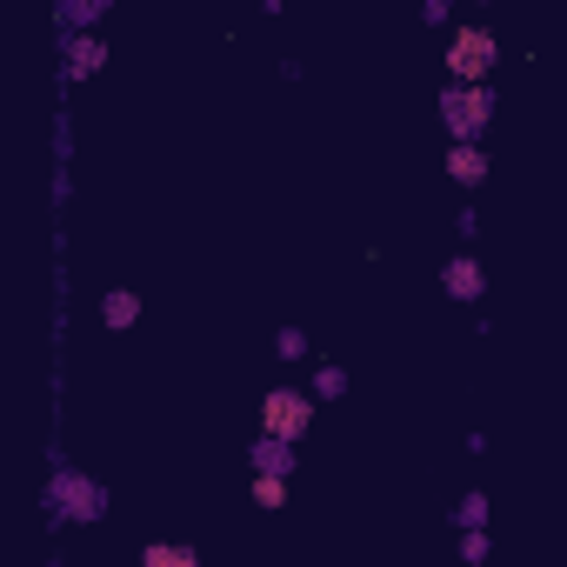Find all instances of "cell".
<instances>
[{
	"label": "cell",
	"mask_w": 567,
	"mask_h": 567,
	"mask_svg": "<svg viewBox=\"0 0 567 567\" xmlns=\"http://www.w3.org/2000/svg\"><path fill=\"white\" fill-rule=\"evenodd\" d=\"M288 467H295V447H280V441H254V474H280V481H288Z\"/></svg>",
	"instance_id": "obj_7"
},
{
	"label": "cell",
	"mask_w": 567,
	"mask_h": 567,
	"mask_svg": "<svg viewBox=\"0 0 567 567\" xmlns=\"http://www.w3.org/2000/svg\"><path fill=\"white\" fill-rule=\"evenodd\" d=\"M101 61H107V48H101V41H68V74H74V81H81V74H94Z\"/></svg>",
	"instance_id": "obj_10"
},
{
	"label": "cell",
	"mask_w": 567,
	"mask_h": 567,
	"mask_svg": "<svg viewBox=\"0 0 567 567\" xmlns=\"http://www.w3.org/2000/svg\"><path fill=\"white\" fill-rule=\"evenodd\" d=\"M487 68H494V34H487V28H461V34L447 41V74H454V87H481Z\"/></svg>",
	"instance_id": "obj_2"
},
{
	"label": "cell",
	"mask_w": 567,
	"mask_h": 567,
	"mask_svg": "<svg viewBox=\"0 0 567 567\" xmlns=\"http://www.w3.org/2000/svg\"><path fill=\"white\" fill-rule=\"evenodd\" d=\"M101 321H107V328H134V321H141V295H134V288H114V295L101 301Z\"/></svg>",
	"instance_id": "obj_6"
},
{
	"label": "cell",
	"mask_w": 567,
	"mask_h": 567,
	"mask_svg": "<svg viewBox=\"0 0 567 567\" xmlns=\"http://www.w3.org/2000/svg\"><path fill=\"white\" fill-rule=\"evenodd\" d=\"M447 174H454V181H461V187H474V181H481V174H487V154H481V147H467V141H461V147H454V154H447Z\"/></svg>",
	"instance_id": "obj_8"
},
{
	"label": "cell",
	"mask_w": 567,
	"mask_h": 567,
	"mask_svg": "<svg viewBox=\"0 0 567 567\" xmlns=\"http://www.w3.org/2000/svg\"><path fill=\"white\" fill-rule=\"evenodd\" d=\"M48 507H54V514H68V520H94V514L107 507V494H101V481H87V474L61 467V474L48 481Z\"/></svg>",
	"instance_id": "obj_4"
},
{
	"label": "cell",
	"mask_w": 567,
	"mask_h": 567,
	"mask_svg": "<svg viewBox=\"0 0 567 567\" xmlns=\"http://www.w3.org/2000/svg\"><path fill=\"white\" fill-rule=\"evenodd\" d=\"M141 567H200V554L181 547V540H154V547L141 554Z\"/></svg>",
	"instance_id": "obj_9"
},
{
	"label": "cell",
	"mask_w": 567,
	"mask_h": 567,
	"mask_svg": "<svg viewBox=\"0 0 567 567\" xmlns=\"http://www.w3.org/2000/svg\"><path fill=\"white\" fill-rule=\"evenodd\" d=\"M308 354V334L301 328H280V361H301Z\"/></svg>",
	"instance_id": "obj_14"
},
{
	"label": "cell",
	"mask_w": 567,
	"mask_h": 567,
	"mask_svg": "<svg viewBox=\"0 0 567 567\" xmlns=\"http://www.w3.org/2000/svg\"><path fill=\"white\" fill-rule=\"evenodd\" d=\"M441 288H447L454 301H481V288H487V280H481V260H474V254H454L447 274H441Z\"/></svg>",
	"instance_id": "obj_5"
},
{
	"label": "cell",
	"mask_w": 567,
	"mask_h": 567,
	"mask_svg": "<svg viewBox=\"0 0 567 567\" xmlns=\"http://www.w3.org/2000/svg\"><path fill=\"white\" fill-rule=\"evenodd\" d=\"M461 560H467V567L487 560V534H461Z\"/></svg>",
	"instance_id": "obj_15"
},
{
	"label": "cell",
	"mask_w": 567,
	"mask_h": 567,
	"mask_svg": "<svg viewBox=\"0 0 567 567\" xmlns=\"http://www.w3.org/2000/svg\"><path fill=\"white\" fill-rule=\"evenodd\" d=\"M315 394H321V401L348 394V374H341V368H321V374H315Z\"/></svg>",
	"instance_id": "obj_13"
},
{
	"label": "cell",
	"mask_w": 567,
	"mask_h": 567,
	"mask_svg": "<svg viewBox=\"0 0 567 567\" xmlns=\"http://www.w3.org/2000/svg\"><path fill=\"white\" fill-rule=\"evenodd\" d=\"M454 527H461V534H481V527H487V494H467V501L454 507Z\"/></svg>",
	"instance_id": "obj_11"
},
{
	"label": "cell",
	"mask_w": 567,
	"mask_h": 567,
	"mask_svg": "<svg viewBox=\"0 0 567 567\" xmlns=\"http://www.w3.org/2000/svg\"><path fill=\"white\" fill-rule=\"evenodd\" d=\"M94 14H101V0H87V8L74 0V8H61V21H68V28H81V21H94Z\"/></svg>",
	"instance_id": "obj_16"
},
{
	"label": "cell",
	"mask_w": 567,
	"mask_h": 567,
	"mask_svg": "<svg viewBox=\"0 0 567 567\" xmlns=\"http://www.w3.org/2000/svg\"><path fill=\"white\" fill-rule=\"evenodd\" d=\"M487 114H494V94H487V87H447V94H441V121H447L454 147H461V141L474 147V134L487 127Z\"/></svg>",
	"instance_id": "obj_3"
},
{
	"label": "cell",
	"mask_w": 567,
	"mask_h": 567,
	"mask_svg": "<svg viewBox=\"0 0 567 567\" xmlns=\"http://www.w3.org/2000/svg\"><path fill=\"white\" fill-rule=\"evenodd\" d=\"M308 421H315V401H308L301 388H274V394L260 401V427H267V441H280V447H295V441L308 434Z\"/></svg>",
	"instance_id": "obj_1"
},
{
	"label": "cell",
	"mask_w": 567,
	"mask_h": 567,
	"mask_svg": "<svg viewBox=\"0 0 567 567\" xmlns=\"http://www.w3.org/2000/svg\"><path fill=\"white\" fill-rule=\"evenodd\" d=\"M288 501V481L280 474H254V507H280Z\"/></svg>",
	"instance_id": "obj_12"
}]
</instances>
